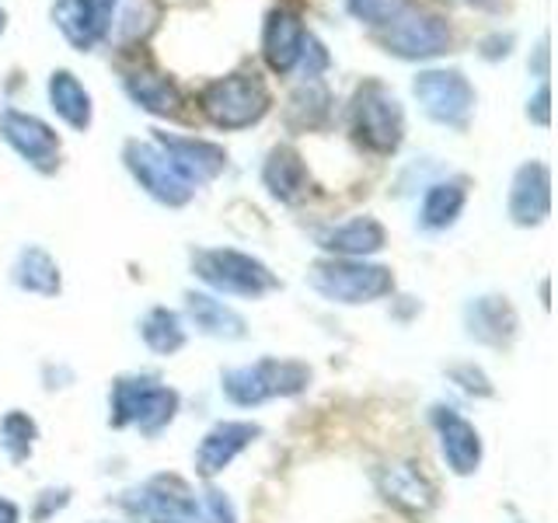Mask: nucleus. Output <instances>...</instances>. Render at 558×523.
<instances>
[{
	"mask_svg": "<svg viewBox=\"0 0 558 523\" xmlns=\"http://www.w3.org/2000/svg\"><path fill=\"white\" fill-rule=\"evenodd\" d=\"M374 485L384 502H391L405 516H426L436 506V488L426 482V475L415 464L391 461L374 471Z\"/></svg>",
	"mask_w": 558,
	"mask_h": 523,
	"instance_id": "nucleus-12",
	"label": "nucleus"
},
{
	"mask_svg": "<svg viewBox=\"0 0 558 523\" xmlns=\"http://www.w3.org/2000/svg\"><path fill=\"white\" fill-rule=\"evenodd\" d=\"M262 182H266L269 196H276L279 203H301L307 196L311 174H307L304 157L283 144L269 150L266 165H262Z\"/></svg>",
	"mask_w": 558,
	"mask_h": 523,
	"instance_id": "nucleus-18",
	"label": "nucleus"
},
{
	"mask_svg": "<svg viewBox=\"0 0 558 523\" xmlns=\"http://www.w3.org/2000/svg\"><path fill=\"white\" fill-rule=\"evenodd\" d=\"M510 217L520 227H534V223H545L551 214V171L548 165L531 161L523 165L513 174V185H510Z\"/></svg>",
	"mask_w": 558,
	"mask_h": 523,
	"instance_id": "nucleus-16",
	"label": "nucleus"
},
{
	"mask_svg": "<svg viewBox=\"0 0 558 523\" xmlns=\"http://www.w3.org/2000/svg\"><path fill=\"white\" fill-rule=\"evenodd\" d=\"M206 516L209 523H234V506L223 492H206Z\"/></svg>",
	"mask_w": 558,
	"mask_h": 523,
	"instance_id": "nucleus-34",
	"label": "nucleus"
},
{
	"mask_svg": "<svg viewBox=\"0 0 558 523\" xmlns=\"http://www.w3.org/2000/svg\"><path fill=\"white\" fill-rule=\"evenodd\" d=\"M468 336L485 345H506L517 336V314L506 304V296H478L464 311Z\"/></svg>",
	"mask_w": 558,
	"mask_h": 523,
	"instance_id": "nucleus-21",
	"label": "nucleus"
},
{
	"mask_svg": "<svg viewBox=\"0 0 558 523\" xmlns=\"http://www.w3.org/2000/svg\"><path fill=\"white\" fill-rule=\"evenodd\" d=\"M174 412H179V394L165 388L154 377H122L112 388V423L116 426H140L147 436L161 433Z\"/></svg>",
	"mask_w": 558,
	"mask_h": 523,
	"instance_id": "nucleus-5",
	"label": "nucleus"
},
{
	"mask_svg": "<svg viewBox=\"0 0 558 523\" xmlns=\"http://www.w3.org/2000/svg\"><path fill=\"white\" fill-rule=\"evenodd\" d=\"M14 283L28 290V293H39V296H52L60 290V266L57 258L49 252H43L39 244H28V248L17 255V266H14Z\"/></svg>",
	"mask_w": 558,
	"mask_h": 523,
	"instance_id": "nucleus-28",
	"label": "nucleus"
},
{
	"mask_svg": "<svg viewBox=\"0 0 558 523\" xmlns=\"http://www.w3.org/2000/svg\"><path fill=\"white\" fill-rule=\"evenodd\" d=\"M0 523H17V506L8 499H0Z\"/></svg>",
	"mask_w": 558,
	"mask_h": 523,
	"instance_id": "nucleus-36",
	"label": "nucleus"
},
{
	"mask_svg": "<svg viewBox=\"0 0 558 523\" xmlns=\"http://www.w3.org/2000/svg\"><path fill=\"white\" fill-rule=\"evenodd\" d=\"M154 144L161 147V154L174 165V171L196 188L203 182H214L217 174L227 168V154L223 147L209 144V139L199 136H174V133H161L154 130Z\"/></svg>",
	"mask_w": 558,
	"mask_h": 523,
	"instance_id": "nucleus-11",
	"label": "nucleus"
},
{
	"mask_svg": "<svg viewBox=\"0 0 558 523\" xmlns=\"http://www.w3.org/2000/svg\"><path fill=\"white\" fill-rule=\"evenodd\" d=\"M307 39V28L301 14L290 8H272L266 14V28H262V57L276 74H290L301 60V49Z\"/></svg>",
	"mask_w": 558,
	"mask_h": 523,
	"instance_id": "nucleus-15",
	"label": "nucleus"
},
{
	"mask_svg": "<svg viewBox=\"0 0 558 523\" xmlns=\"http://www.w3.org/2000/svg\"><path fill=\"white\" fill-rule=\"evenodd\" d=\"M527 115L537 122V126H548V84H541V87H537L534 101L527 105Z\"/></svg>",
	"mask_w": 558,
	"mask_h": 523,
	"instance_id": "nucleus-35",
	"label": "nucleus"
},
{
	"mask_svg": "<svg viewBox=\"0 0 558 523\" xmlns=\"http://www.w3.org/2000/svg\"><path fill=\"white\" fill-rule=\"evenodd\" d=\"M272 95L258 74H227L199 92V109L217 130H248L266 119Z\"/></svg>",
	"mask_w": 558,
	"mask_h": 523,
	"instance_id": "nucleus-2",
	"label": "nucleus"
},
{
	"mask_svg": "<svg viewBox=\"0 0 558 523\" xmlns=\"http://www.w3.org/2000/svg\"><path fill=\"white\" fill-rule=\"evenodd\" d=\"M412 92L418 105H423V112L433 122H440V126L464 130L471 115H475L478 95L461 70H423V74L415 77Z\"/></svg>",
	"mask_w": 558,
	"mask_h": 523,
	"instance_id": "nucleus-7",
	"label": "nucleus"
},
{
	"mask_svg": "<svg viewBox=\"0 0 558 523\" xmlns=\"http://www.w3.org/2000/svg\"><path fill=\"white\" fill-rule=\"evenodd\" d=\"M453 42L450 25L429 11H401L391 25H384L380 46L398 60H429L447 52Z\"/></svg>",
	"mask_w": 558,
	"mask_h": 523,
	"instance_id": "nucleus-8",
	"label": "nucleus"
},
{
	"mask_svg": "<svg viewBox=\"0 0 558 523\" xmlns=\"http://www.w3.org/2000/svg\"><path fill=\"white\" fill-rule=\"evenodd\" d=\"M0 136L35 171L49 174L60 168V136L39 115H28L22 109H0Z\"/></svg>",
	"mask_w": 558,
	"mask_h": 523,
	"instance_id": "nucleus-10",
	"label": "nucleus"
},
{
	"mask_svg": "<svg viewBox=\"0 0 558 523\" xmlns=\"http://www.w3.org/2000/svg\"><path fill=\"white\" fill-rule=\"evenodd\" d=\"M458 4H471V8H493V0H458Z\"/></svg>",
	"mask_w": 558,
	"mask_h": 523,
	"instance_id": "nucleus-37",
	"label": "nucleus"
},
{
	"mask_svg": "<svg viewBox=\"0 0 558 523\" xmlns=\"http://www.w3.org/2000/svg\"><path fill=\"white\" fill-rule=\"evenodd\" d=\"M185 307H189V318L196 325L203 336H214V339H244V318L227 307L223 301L209 293H185Z\"/></svg>",
	"mask_w": 558,
	"mask_h": 523,
	"instance_id": "nucleus-24",
	"label": "nucleus"
},
{
	"mask_svg": "<svg viewBox=\"0 0 558 523\" xmlns=\"http://www.w3.org/2000/svg\"><path fill=\"white\" fill-rule=\"evenodd\" d=\"M192 269L206 287L234 296H262L279 287V279L258 258L234 248H199L192 252Z\"/></svg>",
	"mask_w": 558,
	"mask_h": 523,
	"instance_id": "nucleus-6",
	"label": "nucleus"
},
{
	"mask_svg": "<svg viewBox=\"0 0 558 523\" xmlns=\"http://www.w3.org/2000/svg\"><path fill=\"white\" fill-rule=\"evenodd\" d=\"M345 8L356 22L384 28V25H391L401 11H409V0H345Z\"/></svg>",
	"mask_w": 558,
	"mask_h": 523,
	"instance_id": "nucleus-31",
	"label": "nucleus"
},
{
	"mask_svg": "<svg viewBox=\"0 0 558 523\" xmlns=\"http://www.w3.org/2000/svg\"><path fill=\"white\" fill-rule=\"evenodd\" d=\"M450 380L458 384V388H464L468 394H493V384H488V377L482 370H475V366H450Z\"/></svg>",
	"mask_w": 558,
	"mask_h": 523,
	"instance_id": "nucleus-33",
	"label": "nucleus"
},
{
	"mask_svg": "<svg viewBox=\"0 0 558 523\" xmlns=\"http://www.w3.org/2000/svg\"><path fill=\"white\" fill-rule=\"evenodd\" d=\"M140 336H144V342L161 356L179 353V349L185 345V328L179 321V314L168 311V307L147 311V318L140 321Z\"/></svg>",
	"mask_w": 558,
	"mask_h": 523,
	"instance_id": "nucleus-29",
	"label": "nucleus"
},
{
	"mask_svg": "<svg viewBox=\"0 0 558 523\" xmlns=\"http://www.w3.org/2000/svg\"><path fill=\"white\" fill-rule=\"evenodd\" d=\"M433 426L440 436L444 461L450 464L453 475H471L482 464V436L468 423L458 409H433Z\"/></svg>",
	"mask_w": 558,
	"mask_h": 523,
	"instance_id": "nucleus-14",
	"label": "nucleus"
},
{
	"mask_svg": "<svg viewBox=\"0 0 558 523\" xmlns=\"http://www.w3.org/2000/svg\"><path fill=\"white\" fill-rule=\"evenodd\" d=\"M122 84H126V95L150 115H179L182 112L179 84L165 74H157V70H150V66L126 70Z\"/></svg>",
	"mask_w": 558,
	"mask_h": 523,
	"instance_id": "nucleus-20",
	"label": "nucleus"
},
{
	"mask_svg": "<svg viewBox=\"0 0 558 523\" xmlns=\"http://www.w3.org/2000/svg\"><path fill=\"white\" fill-rule=\"evenodd\" d=\"M52 25H57L63 32V39L81 52L95 49V42L105 39L98 0H57V4H52Z\"/></svg>",
	"mask_w": 558,
	"mask_h": 523,
	"instance_id": "nucleus-22",
	"label": "nucleus"
},
{
	"mask_svg": "<svg viewBox=\"0 0 558 523\" xmlns=\"http://www.w3.org/2000/svg\"><path fill=\"white\" fill-rule=\"evenodd\" d=\"M262 429L255 423H220L214 426L206 436H203V443L196 450V467H199V475L203 478H214L220 475V471L231 464L238 453L248 447L255 436Z\"/></svg>",
	"mask_w": 558,
	"mask_h": 523,
	"instance_id": "nucleus-17",
	"label": "nucleus"
},
{
	"mask_svg": "<svg viewBox=\"0 0 558 523\" xmlns=\"http://www.w3.org/2000/svg\"><path fill=\"white\" fill-rule=\"evenodd\" d=\"M157 22H161V8H157V0H116L105 35L116 39L119 46H136L157 28Z\"/></svg>",
	"mask_w": 558,
	"mask_h": 523,
	"instance_id": "nucleus-23",
	"label": "nucleus"
},
{
	"mask_svg": "<svg viewBox=\"0 0 558 523\" xmlns=\"http://www.w3.org/2000/svg\"><path fill=\"white\" fill-rule=\"evenodd\" d=\"M468 199V188L464 182H436L426 188L423 206H418V223L426 231H447L450 223H458L461 209Z\"/></svg>",
	"mask_w": 558,
	"mask_h": 523,
	"instance_id": "nucleus-27",
	"label": "nucleus"
},
{
	"mask_svg": "<svg viewBox=\"0 0 558 523\" xmlns=\"http://www.w3.org/2000/svg\"><path fill=\"white\" fill-rule=\"evenodd\" d=\"M130 513L154 516L157 523H189L199 516V506L179 478H150L122 499Z\"/></svg>",
	"mask_w": 558,
	"mask_h": 523,
	"instance_id": "nucleus-13",
	"label": "nucleus"
},
{
	"mask_svg": "<svg viewBox=\"0 0 558 523\" xmlns=\"http://www.w3.org/2000/svg\"><path fill=\"white\" fill-rule=\"evenodd\" d=\"M4 28H8V11L0 8V35H4Z\"/></svg>",
	"mask_w": 558,
	"mask_h": 523,
	"instance_id": "nucleus-38",
	"label": "nucleus"
},
{
	"mask_svg": "<svg viewBox=\"0 0 558 523\" xmlns=\"http://www.w3.org/2000/svg\"><path fill=\"white\" fill-rule=\"evenodd\" d=\"M388 241V231L380 227V220L374 217H356V220H345L331 231L318 234V244L325 252L339 255V258H366L384 248Z\"/></svg>",
	"mask_w": 558,
	"mask_h": 523,
	"instance_id": "nucleus-19",
	"label": "nucleus"
},
{
	"mask_svg": "<svg viewBox=\"0 0 558 523\" xmlns=\"http://www.w3.org/2000/svg\"><path fill=\"white\" fill-rule=\"evenodd\" d=\"M35 443V423L25 412H11L4 423H0V447L8 450L11 461H25Z\"/></svg>",
	"mask_w": 558,
	"mask_h": 523,
	"instance_id": "nucleus-30",
	"label": "nucleus"
},
{
	"mask_svg": "<svg viewBox=\"0 0 558 523\" xmlns=\"http://www.w3.org/2000/svg\"><path fill=\"white\" fill-rule=\"evenodd\" d=\"M331 115V95L322 81H304L287 101V126L290 130H322Z\"/></svg>",
	"mask_w": 558,
	"mask_h": 523,
	"instance_id": "nucleus-26",
	"label": "nucleus"
},
{
	"mask_svg": "<svg viewBox=\"0 0 558 523\" xmlns=\"http://www.w3.org/2000/svg\"><path fill=\"white\" fill-rule=\"evenodd\" d=\"M311 384V366L296 360H258L252 366L223 374V394L241 409L262 405L269 398H290L301 394Z\"/></svg>",
	"mask_w": 558,
	"mask_h": 523,
	"instance_id": "nucleus-4",
	"label": "nucleus"
},
{
	"mask_svg": "<svg viewBox=\"0 0 558 523\" xmlns=\"http://www.w3.org/2000/svg\"><path fill=\"white\" fill-rule=\"evenodd\" d=\"M304 66V81H322V70H328L331 57H328V49L314 39V35L307 32V39H304V49H301V60H296Z\"/></svg>",
	"mask_w": 558,
	"mask_h": 523,
	"instance_id": "nucleus-32",
	"label": "nucleus"
},
{
	"mask_svg": "<svg viewBox=\"0 0 558 523\" xmlns=\"http://www.w3.org/2000/svg\"><path fill=\"white\" fill-rule=\"evenodd\" d=\"M307 283L318 290L325 301L336 304H371L395 290V276L384 266H371L363 258H325L314 262Z\"/></svg>",
	"mask_w": 558,
	"mask_h": 523,
	"instance_id": "nucleus-3",
	"label": "nucleus"
},
{
	"mask_svg": "<svg viewBox=\"0 0 558 523\" xmlns=\"http://www.w3.org/2000/svg\"><path fill=\"white\" fill-rule=\"evenodd\" d=\"M49 105H52V112L66 122V126H74L81 133L92 126V95H87V87L74 74H70V70H52Z\"/></svg>",
	"mask_w": 558,
	"mask_h": 523,
	"instance_id": "nucleus-25",
	"label": "nucleus"
},
{
	"mask_svg": "<svg viewBox=\"0 0 558 523\" xmlns=\"http://www.w3.org/2000/svg\"><path fill=\"white\" fill-rule=\"evenodd\" d=\"M349 126H353V136L363 150L388 157L405 139V109L388 84L363 81L353 95V105H349Z\"/></svg>",
	"mask_w": 558,
	"mask_h": 523,
	"instance_id": "nucleus-1",
	"label": "nucleus"
},
{
	"mask_svg": "<svg viewBox=\"0 0 558 523\" xmlns=\"http://www.w3.org/2000/svg\"><path fill=\"white\" fill-rule=\"evenodd\" d=\"M122 161H126V168L140 182V188L165 206H185L192 199V192H196L179 171H174V165L161 154L157 144H140V139H130V144L122 147Z\"/></svg>",
	"mask_w": 558,
	"mask_h": 523,
	"instance_id": "nucleus-9",
	"label": "nucleus"
}]
</instances>
